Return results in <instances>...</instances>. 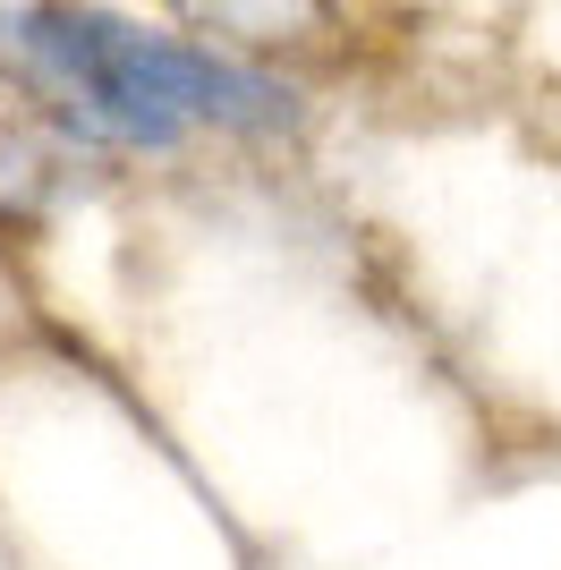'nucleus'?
Instances as JSON below:
<instances>
[{
    "label": "nucleus",
    "mask_w": 561,
    "mask_h": 570,
    "mask_svg": "<svg viewBox=\"0 0 561 570\" xmlns=\"http://www.w3.org/2000/svg\"><path fill=\"white\" fill-rule=\"evenodd\" d=\"M0 51L26 77H43L51 102L86 137L145 145V154H170L196 128H280L289 119V86L238 69L205 43L102 18V9H9Z\"/></svg>",
    "instance_id": "f257e3e1"
}]
</instances>
